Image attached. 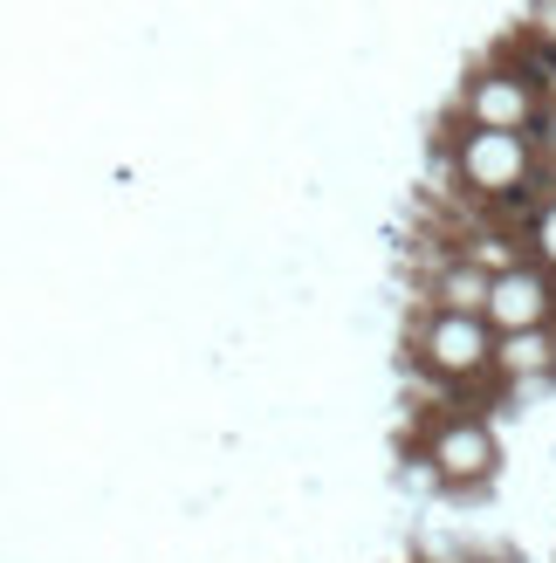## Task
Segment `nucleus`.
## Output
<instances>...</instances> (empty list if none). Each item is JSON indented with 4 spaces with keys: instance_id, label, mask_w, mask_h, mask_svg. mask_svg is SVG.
I'll return each mask as SVG.
<instances>
[{
    "instance_id": "obj_1",
    "label": "nucleus",
    "mask_w": 556,
    "mask_h": 563,
    "mask_svg": "<svg viewBox=\"0 0 556 563\" xmlns=\"http://www.w3.org/2000/svg\"><path fill=\"white\" fill-rule=\"evenodd\" d=\"M481 461H488V440H481V433L447 440V467H481Z\"/></svg>"
},
{
    "instance_id": "obj_2",
    "label": "nucleus",
    "mask_w": 556,
    "mask_h": 563,
    "mask_svg": "<svg viewBox=\"0 0 556 563\" xmlns=\"http://www.w3.org/2000/svg\"><path fill=\"white\" fill-rule=\"evenodd\" d=\"M447 357H454V364L475 357V330H447Z\"/></svg>"
}]
</instances>
